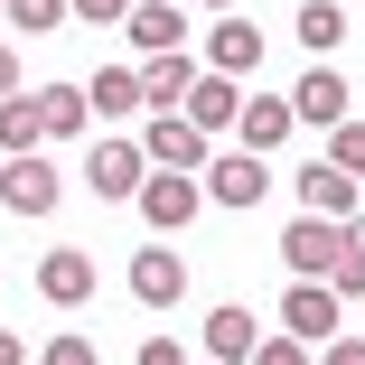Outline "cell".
<instances>
[{
  "label": "cell",
  "mask_w": 365,
  "mask_h": 365,
  "mask_svg": "<svg viewBox=\"0 0 365 365\" xmlns=\"http://www.w3.org/2000/svg\"><path fill=\"white\" fill-rule=\"evenodd\" d=\"M140 178H150V150H140L131 131H113V140H94V150H85V187H94V197L131 206V197H140Z\"/></svg>",
  "instance_id": "obj_1"
},
{
  "label": "cell",
  "mask_w": 365,
  "mask_h": 365,
  "mask_svg": "<svg viewBox=\"0 0 365 365\" xmlns=\"http://www.w3.org/2000/svg\"><path fill=\"white\" fill-rule=\"evenodd\" d=\"M197 197H206V187H197V169H150L131 206L150 215V235H178V225H197Z\"/></svg>",
  "instance_id": "obj_2"
},
{
  "label": "cell",
  "mask_w": 365,
  "mask_h": 365,
  "mask_svg": "<svg viewBox=\"0 0 365 365\" xmlns=\"http://www.w3.org/2000/svg\"><path fill=\"white\" fill-rule=\"evenodd\" d=\"M56 197H66V178H56V160H47V150L0 160V206H10V215H47Z\"/></svg>",
  "instance_id": "obj_3"
},
{
  "label": "cell",
  "mask_w": 365,
  "mask_h": 365,
  "mask_svg": "<svg viewBox=\"0 0 365 365\" xmlns=\"http://www.w3.org/2000/svg\"><path fill=\"white\" fill-rule=\"evenodd\" d=\"M197 187H206L215 206H262V197H272V160L225 150V160H206V169H197Z\"/></svg>",
  "instance_id": "obj_4"
},
{
  "label": "cell",
  "mask_w": 365,
  "mask_h": 365,
  "mask_svg": "<svg viewBox=\"0 0 365 365\" xmlns=\"http://www.w3.org/2000/svg\"><path fill=\"white\" fill-rule=\"evenodd\" d=\"M337 253H346V225H337V215H300V225L281 235V262H290V272H309V281H328Z\"/></svg>",
  "instance_id": "obj_5"
},
{
  "label": "cell",
  "mask_w": 365,
  "mask_h": 365,
  "mask_svg": "<svg viewBox=\"0 0 365 365\" xmlns=\"http://www.w3.org/2000/svg\"><path fill=\"white\" fill-rule=\"evenodd\" d=\"M206 66H215V76H253V66H262V29L244 19V10H215V29H206Z\"/></svg>",
  "instance_id": "obj_6"
},
{
  "label": "cell",
  "mask_w": 365,
  "mask_h": 365,
  "mask_svg": "<svg viewBox=\"0 0 365 365\" xmlns=\"http://www.w3.org/2000/svg\"><path fill=\"white\" fill-rule=\"evenodd\" d=\"M346 319H337V290L328 281H300V290H290V300H281V337H300V346H328Z\"/></svg>",
  "instance_id": "obj_7"
},
{
  "label": "cell",
  "mask_w": 365,
  "mask_h": 365,
  "mask_svg": "<svg viewBox=\"0 0 365 365\" xmlns=\"http://www.w3.org/2000/svg\"><path fill=\"white\" fill-rule=\"evenodd\" d=\"M140 150H150V169H206V160H215V150H206V131H197L187 113H150Z\"/></svg>",
  "instance_id": "obj_8"
},
{
  "label": "cell",
  "mask_w": 365,
  "mask_h": 365,
  "mask_svg": "<svg viewBox=\"0 0 365 365\" xmlns=\"http://www.w3.org/2000/svg\"><path fill=\"white\" fill-rule=\"evenodd\" d=\"M290 131H300V113H290V94H244V113H235V140H244L253 160H272V150H281Z\"/></svg>",
  "instance_id": "obj_9"
},
{
  "label": "cell",
  "mask_w": 365,
  "mask_h": 365,
  "mask_svg": "<svg viewBox=\"0 0 365 365\" xmlns=\"http://www.w3.org/2000/svg\"><path fill=\"white\" fill-rule=\"evenodd\" d=\"M262 346V319L244 309V300H225V309H206V337H197V356H215V365H244Z\"/></svg>",
  "instance_id": "obj_10"
},
{
  "label": "cell",
  "mask_w": 365,
  "mask_h": 365,
  "mask_svg": "<svg viewBox=\"0 0 365 365\" xmlns=\"http://www.w3.org/2000/svg\"><path fill=\"white\" fill-rule=\"evenodd\" d=\"M122 38H131L140 56H160V47H187V0H131Z\"/></svg>",
  "instance_id": "obj_11"
},
{
  "label": "cell",
  "mask_w": 365,
  "mask_h": 365,
  "mask_svg": "<svg viewBox=\"0 0 365 365\" xmlns=\"http://www.w3.org/2000/svg\"><path fill=\"white\" fill-rule=\"evenodd\" d=\"M187 85H197V56H187V47L140 56V103H150V113H178V103H187Z\"/></svg>",
  "instance_id": "obj_12"
},
{
  "label": "cell",
  "mask_w": 365,
  "mask_h": 365,
  "mask_svg": "<svg viewBox=\"0 0 365 365\" xmlns=\"http://www.w3.org/2000/svg\"><path fill=\"white\" fill-rule=\"evenodd\" d=\"M290 113H300V122H319V131H337V122H346V76H337L328 56L309 66L300 85H290Z\"/></svg>",
  "instance_id": "obj_13"
},
{
  "label": "cell",
  "mask_w": 365,
  "mask_h": 365,
  "mask_svg": "<svg viewBox=\"0 0 365 365\" xmlns=\"http://www.w3.org/2000/svg\"><path fill=\"white\" fill-rule=\"evenodd\" d=\"M38 290H47L56 309H85V300H94V253H76V244H56V253L38 262Z\"/></svg>",
  "instance_id": "obj_14"
},
{
  "label": "cell",
  "mask_w": 365,
  "mask_h": 365,
  "mask_svg": "<svg viewBox=\"0 0 365 365\" xmlns=\"http://www.w3.org/2000/svg\"><path fill=\"white\" fill-rule=\"evenodd\" d=\"M131 300H150V309L187 300V262H178L169 244H150V253H131Z\"/></svg>",
  "instance_id": "obj_15"
},
{
  "label": "cell",
  "mask_w": 365,
  "mask_h": 365,
  "mask_svg": "<svg viewBox=\"0 0 365 365\" xmlns=\"http://www.w3.org/2000/svg\"><path fill=\"white\" fill-rule=\"evenodd\" d=\"M178 113H187V122H197V131L215 140V131H225V122L244 113V85H235V76H215V66H206V76L187 85V103H178Z\"/></svg>",
  "instance_id": "obj_16"
},
{
  "label": "cell",
  "mask_w": 365,
  "mask_h": 365,
  "mask_svg": "<svg viewBox=\"0 0 365 365\" xmlns=\"http://www.w3.org/2000/svg\"><path fill=\"white\" fill-rule=\"evenodd\" d=\"M85 103H94V122L150 113V103H140V66H94V76H85Z\"/></svg>",
  "instance_id": "obj_17"
},
{
  "label": "cell",
  "mask_w": 365,
  "mask_h": 365,
  "mask_svg": "<svg viewBox=\"0 0 365 365\" xmlns=\"http://www.w3.org/2000/svg\"><path fill=\"white\" fill-rule=\"evenodd\" d=\"M290 197H300L309 215H337V225H356V178H346V169H328V160H309Z\"/></svg>",
  "instance_id": "obj_18"
},
{
  "label": "cell",
  "mask_w": 365,
  "mask_h": 365,
  "mask_svg": "<svg viewBox=\"0 0 365 365\" xmlns=\"http://www.w3.org/2000/svg\"><path fill=\"white\" fill-rule=\"evenodd\" d=\"M19 150H47V113H38V94H10V103H0V160H19Z\"/></svg>",
  "instance_id": "obj_19"
},
{
  "label": "cell",
  "mask_w": 365,
  "mask_h": 365,
  "mask_svg": "<svg viewBox=\"0 0 365 365\" xmlns=\"http://www.w3.org/2000/svg\"><path fill=\"white\" fill-rule=\"evenodd\" d=\"M38 113H47V140H66V131H85V122H94L85 85H47V94H38Z\"/></svg>",
  "instance_id": "obj_20"
},
{
  "label": "cell",
  "mask_w": 365,
  "mask_h": 365,
  "mask_svg": "<svg viewBox=\"0 0 365 365\" xmlns=\"http://www.w3.org/2000/svg\"><path fill=\"white\" fill-rule=\"evenodd\" d=\"M300 47L309 56H337L346 47V10H337V0H309V10H300Z\"/></svg>",
  "instance_id": "obj_21"
},
{
  "label": "cell",
  "mask_w": 365,
  "mask_h": 365,
  "mask_svg": "<svg viewBox=\"0 0 365 365\" xmlns=\"http://www.w3.org/2000/svg\"><path fill=\"white\" fill-rule=\"evenodd\" d=\"M56 19H76V10H66V0H0V29L10 38H47Z\"/></svg>",
  "instance_id": "obj_22"
},
{
  "label": "cell",
  "mask_w": 365,
  "mask_h": 365,
  "mask_svg": "<svg viewBox=\"0 0 365 365\" xmlns=\"http://www.w3.org/2000/svg\"><path fill=\"white\" fill-rule=\"evenodd\" d=\"M328 290H337V300H365V225H346V253H337Z\"/></svg>",
  "instance_id": "obj_23"
},
{
  "label": "cell",
  "mask_w": 365,
  "mask_h": 365,
  "mask_svg": "<svg viewBox=\"0 0 365 365\" xmlns=\"http://www.w3.org/2000/svg\"><path fill=\"white\" fill-rule=\"evenodd\" d=\"M328 169H346V178H365V122L346 113L337 131H328Z\"/></svg>",
  "instance_id": "obj_24"
},
{
  "label": "cell",
  "mask_w": 365,
  "mask_h": 365,
  "mask_svg": "<svg viewBox=\"0 0 365 365\" xmlns=\"http://www.w3.org/2000/svg\"><path fill=\"white\" fill-rule=\"evenodd\" d=\"M131 365H197V356H187V337H140Z\"/></svg>",
  "instance_id": "obj_25"
},
{
  "label": "cell",
  "mask_w": 365,
  "mask_h": 365,
  "mask_svg": "<svg viewBox=\"0 0 365 365\" xmlns=\"http://www.w3.org/2000/svg\"><path fill=\"white\" fill-rule=\"evenodd\" d=\"M38 365H103V346H94V337H47Z\"/></svg>",
  "instance_id": "obj_26"
},
{
  "label": "cell",
  "mask_w": 365,
  "mask_h": 365,
  "mask_svg": "<svg viewBox=\"0 0 365 365\" xmlns=\"http://www.w3.org/2000/svg\"><path fill=\"white\" fill-rule=\"evenodd\" d=\"M244 365H319V356H309V346H300V337H262V346H253V356H244Z\"/></svg>",
  "instance_id": "obj_27"
},
{
  "label": "cell",
  "mask_w": 365,
  "mask_h": 365,
  "mask_svg": "<svg viewBox=\"0 0 365 365\" xmlns=\"http://www.w3.org/2000/svg\"><path fill=\"white\" fill-rule=\"evenodd\" d=\"M66 10L94 19V29H122V19H131V0H66Z\"/></svg>",
  "instance_id": "obj_28"
},
{
  "label": "cell",
  "mask_w": 365,
  "mask_h": 365,
  "mask_svg": "<svg viewBox=\"0 0 365 365\" xmlns=\"http://www.w3.org/2000/svg\"><path fill=\"white\" fill-rule=\"evenodd\" d=\"M319 365H365V337H346V328H337V337L319 346Z\"/></svg>",
  "instance_id": "obj_29"
},
{
  "label": "cell",
  "mask_w": 365,
  "mask_h": 365,
  "mask_svg": "<svg viewBox=\"0 0 365 365\" xmlns=\"http://www.w3.org/2000/svg\"><path fill=\"white\" fill-rule=\"evenodd\" d=\"M10 94H19V47L0 38V103H10Z\"/></svg>",
  "instance_id": "obj_30"
},
{
  "label": "cell",
  "mask_w": 365,
  "mask_h": 365,
  "mask_svg": "<svg viewBox=\"0 0 365 365\" xmlns=\"http://www.w3.org/2000/svg\"><path fill=\"white\" fill-rule=\"evenodd\" d=\"M0 365H29V337H10V328H0Z\"/></svg>",
  "instance_id": "obj_31"
},
{
  "label": "cell",
  "mask_w": 365,
  "mask_h": 365,
  "mask_svg": "<svg viewBox=\"0 0 365 365\" xmlns=\"http://www.w3.org/2000/svg\"><path fill=\"white\" fill-rule=\"evenodd\" d=\"M197 10H235V0H197Z\"/></svg>",
  "instance_id": "obj_32"
},
{
  "label": "cell",
  "mask_w": 365,
  "mask_h": 365,
  "mask_svg": "<svg viewBox=\"0 0 365 365\" xmlns=\"http://www.w3.org/2000/svg\"><path fill=\"white\" fill-rule=\"evenodd\" d=\"M197 365H215V356H197Z\"/></svg>",
  "instance_id": "obj_33"
}]
</instances>
